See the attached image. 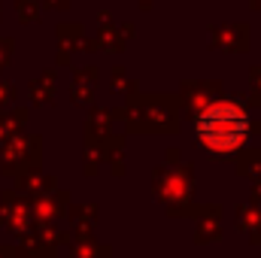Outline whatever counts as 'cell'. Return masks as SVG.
I'll use <instances>...</instances> for the list:
<instances>
[{"mask_svg": "<svg viewBox=\"0 0 261 258\" xmlns=\"http://www.w3.org/2000/svg\"><path fill=\"white\" fill-rule=\"evenodd\" d=\"M249 131V119L237 104H213L200 113L197 119V137L216 149V152H231L246 140Z\"/></svg>", "mask_w": 261, "mask_h": 258, "instance_id": "6da1fadb", "label": "cell"}]
</instances>
